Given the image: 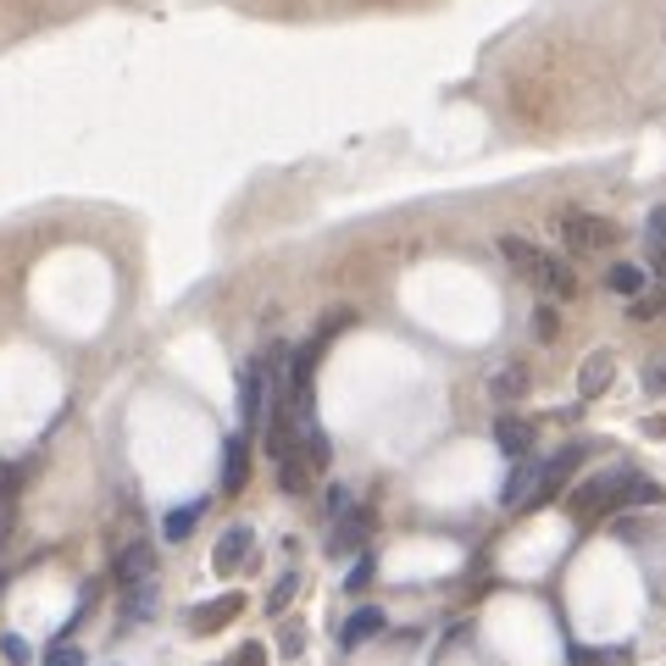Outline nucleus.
Wrapping results in <instances>:
<instances>
[{"mask_svg":"<svg viewBox=\"0 0 666 666\" xmlns=\"http://www.w3.org/2000/svg\"><path fill=\"white\" fill-rule=\"evenodd\" d=\"M523 383H528V372H523V367H512V372H500V378H494V389H500V394H517Z\"/></svg>","mask_w":666,"mask_h":666,"instance_id":"nucleus-26","label":"nucleus"},{"mask_svg":"<svg viewBox=\"0 0 666 666\" xmlns=\"http://www.w3.org/2000/svg\"><path fill=\"white\" fill-rule=\"evenodd\" d=\"M345 506H351V494H345V489H340V483H333V489H328V512H333V517H340V512H345Z\"/></svg>","mask_w":666,"mask_h":666,"instance_id":"nucleus-29","label":"nucleus"},{"mask_svg":"<svg viewBox=\"0 0 666 666\" xmlns=\"http://www.w3.org/2000/svg\"><path fill=\"white\" fill-rule=\"evenodd\" d=\"M533 289H544L550 300H572V295H577V267H572L566 256H550V250H544V262H539V278H533Z\"/></svg>","mask_w":666,"mask_h":666,"instance_id":"nucleus-8","label":"nucleus"},{"mask_svg":"<svg viewBox=\"0 0 666 666\" xmlns=\"http://www.w3.org/2000/svg\"><path fill=\"white\" fill-rule=\"evenodd\" d=\"M244 555H250V528H244V523H233V528L217 539V550H211V572H217V577H228L233 566H244Z\"/></svg>","mask_w":666,"mask_h":666,"instance_id":"nucleus-10","label":"nucleus"},{"mask_svg":"<svg viewBox=\"0 0 666 666\" xmlns=\"http://www.w3.org/2000/svg\"><path fill=\"white\" fill-rule=\"evenodd\" d=\"M250 483V434H228L222 439V494H239Z\"/></svg>","mask_w":666,"mask_h":666,"instance_id":"nucleus-7","label":"nucleus"},{"mask_svg":"<svg viewBox=\"0 0 666 666\" xmlns=\"http://www.w3.org/2000/svg\"><path fill=\"white\" fill-rule=\"evenodd\" d=\"M200 517H206V500H190V506H173V512H166V523H161V533L179 544V539H190V528H195Z\"/></svg>","mask_w":666,"mask_h":666,"instance_id":"nucleus-15","label":"nucleus"},{"mask_svg":"<svg viewBox=\"0 0 666 666\" xmlns=\"http://www.w3.org/2000/svg\"><path fill=\"white\" fill-rule=\"evenodd\" d=\"M156 611V583H134L128 600H123V628H139Z\"/></svg>","mask_w":666,"mask_h":666,"instance_id":"nucleus-17","label":"nucleus"},{"mask_svg":"<svg viewBox=\"0 0 666 666\" xmlns=\"http://www.w3.org/2000/svg\"><path fill=\"white\" fill-rule=\"evenodd\" d=\"M367 583H372V555L361 550V555H356V566H351V577H345V589H351V595H361Z\"/></svg>","mask_w":666,"mask_h":666,"instance_id":"nucleus-22","label":"nucleus"},{"mask_svg":"<svg viewBox=\"0 0 666 666\" xmlns=\"http://www.w3.org/2000/svg\"><path fill=\"white\" fill-rule=\"evenodd\" d=\"M494 439H500V450H506L512 461H528V450H533V423H523V416H500V423H494Z\"/></svg>","mask_w":666,"mask_h":666,"instance_id":"nucleus-14","label":"nucleus"},{"mask_svg":"<svg viewBox=\"0 0 666 666\" xmlns=\"http://www.w3.org/2000/svg\"><path fill=\"white\" fill-rule=\"evenodd\" d=\"M606 289L622 295V300H633V295L644 289V267H633V262H611V267H606Z\"/></svg>","mask_w":666,"mask_h":666,"instance_id":"nucleus-16","label":"nucleus"},{"mask_svg":"<svg viewBox=\"0 0 666 666\" xmlns=\"http://www.w3.org/2000/svg\"><path fill=\"white\" fill-rule=\"evenodd\" d=\"M628 483H633V467H606V472H595V478L572 483V494H566V517H572L577 528L606 523L611 512L628 506Z\"/></svg>","mask_w":666,"mask_h":666,"instance_id":"nucleus-1","label":"nucleus"},{"mask_svg":"<svg viewBox=\"0 0 666 666\" xmlns=\"http://www.w3.org/2000/svg\"><path fill=\"white\" fill-rule=\"evenodd\" d=\"M650 244H655V250H666V206H655V211H650Z\"/></svg>","mask_w":666,"mask_h":666,"instance_id":"nucleus-25","label":"nucleus"},{"mask_svg":"<svg viewBox=\"0 0 666 666\" xmlns=\"http://www.w3.org/2000/svg\"><path fill=\"white\" fill-rule=\"evenodd\" d=\"M555 228H561V244H566V256H600V250H611L617 239H622V228L611 222V217H595V211H561L555 217Z\"/></svg>","mask_w":666,"mask_h":666,"instance_id":"nucleus-2","label":"nucleus"},{"mask_svg":"<svg viewBox=\"0 0 666 666\" xmlns=\"http://www.w3.org/2000/svg\"><path fill=\"white\" fill-rule=\"evenodd\" d=\"M239 611H244V595H239V589H228V595H217V600L195 606V611H190V628H195V633H217V628H228Z\"/></svg>","mask_w":666,"mask_h":666,"instance_id":"nucleus-9","label":"nucleus"},{"mask_svg":"<svg viewBox=\"0 0 666 666\" xmlns=\"http://www.w3.org/2000/svg\"><path fill=\"white\" fill-rule=\"evenodd\" d=\"M528 489H533V467H512V478H506V489H500V500H506V506H523L528 500Z\"/></svg>","mask_w":666,"mask_h":666,"instance_id":"nucleus-18","label":"nucleus"},{"mask_svg":"<svg viewBox=\"0 0 666 666\" xmlns=\"http://www.w3.org/2000/svg\"><path fill=\"white\" fill-rule=\"evenodd\" d=\"M295 589H300V577H295V572H284V577H278V589H273V595H267V611H273V617H278V611H284V606H289V600H295Z\"/></svg>","mask_w":666,"mask_h":666,"instance_id":"nucleus-20","label":"nucleus"},{"mask_svg":"<svg viewBox=\"0 0 666 666\" xmlns=\"http://www.w3.org/2000/svg\"><path fill=\"white\" fill-rule=\"evenodd\" d=\"M644 389H650V394H666V361H655V367L644 372Z\"/></svg>","mask_w":666,"mask_h":666,"instance_id":"nucleus-27","label":"nucleus"},{"mask_svg":"<svg viewBox=\"0 0 666 666\" xmlns=\"http://www.w3.org/2000/svg\"><path fill=\"white\" fill-rule=\"evenodd\" d=\"M533 333H539V340H555V306H539L533 311Z\"/></svg>","mask_w":666,"mask_h":666,"instance_id":"nucleus-24","label":"nucleus"},{"mask_svg":"<svg viewBox=\"0 0 666 666\" xmlns=\"http://www.w3.org/2000/svg\"><path fill=\"white\" fill-rule=\"evenodd\" d=\"M500 256H506V262L533 284V278H539V262H544V250H539L533 239H523V233H506V239H500Z\"/></svg>","mask_w":666,"mask_h":666,"instance_id":"nucleus-13","label":"nucleus"},{"mask_svg":"<svg viewBox=\"0 0 666 666\" xmlns=\"http://www.w3.org/2000/svg\"><path fill=\"white\" fill-rule=\"evenodd\" d=\"M0 650H7V661H12V666H28V661H34V650H28V639H23V633H0Z\"/></svg>","mask_w":666,"mask_h":666,"instance_id":"nucleus-21","label":"nucleus"},{"mask_svg":"<svg viewBox=\"0 0 666 666\" xmlns=\"http://www.w3.org/2000/svg\"><path fill=\"white\" fill-rule=\"evenodd\" d=\"M583 461V445H561L539 472H533V489H528V500H533V506H544V500H555L561 489H566V478H572V467Z\"/></svg>","mask_w":666,"mask_h":666,"instance_id":"nucleus-3","label":"nucleus"},{"mask_svg":"<svg viewBox=\"0 0 666 666\" xmlns=\"http://www.w3.org/2000/svg\"><path fill=\"white\" fill-rule=\"evenodd\" d=\"M367 539H372V506H345L340 528H333V539H328V550L351 555V550H367Z\"/></svg>","mask_w":666,"mask_h":666,"instance_id":"nucleus-4","label":"nucleus"},{"mask_svg":"<svg viewBox=\"0 0 666 666\" xmlns=\"http://www.w3.org/2000/svg\"><path fill=\"white\" fill-rule=\"evenodd\" d=\"M112 577L123 583V589H134V583H150V577H156V544H145V539L123 544L117 561H112Z\"/></svg>","mask_w":666,"mask_h":666,"instance_id":"nucleus-5","label":"nucleus"},{"mask_svg":"<svg viewBox=\"0 0 666 666\" xmlns=\"http://www.w3.org/2000/svg\"><path fill=\"white\" fill-rule=\"evenodd\" d=\"M383 633V611L378 606H356L351 617H345V628H340V644L345 650H361L367 639H378Z\"/></svg>","mask_w":666,"mask_h":666,"instance_id":"nucleus-12","label":"nucleus"},{"mask_svg":"<svg viewBox=\"0 0 666 666\" xmlns=\"http://www.w3.org/2000/svg\"><path fill=\"white\" fill-rule=\"evenodd\" d=\"M262 661H267V650H262L256 639H250V644H239V655H233V661H222V666H262Z\"/></svg>","mask_w":666,"mask_h":666,"instance_id":"nucleus-23","label":"nucleus"},{"mask_svg":"<svg viewBox=\"0 0 666 666\" xmlns=\"http://www.w3.org/2000/svg\"><path fill=\"white\" fill-rule=\"evenodd\" d=\"M262 405H267V378H262V361H250L239 372V423H244V434L262 423Z\"/></svg>","mask_w":666,"mask_h":666,"instance_id":"nucleus-6","label":"nucleus"},{"mask_svg":"<svg viewBox=\"0 0 666 666\" xmlns=\"http://www.w3.org/2000/svg\"><path fill=\"white\" fill-rule=\"evenodd\" d=\"M45 666H83V650H78L72 639H61V644L45 650Z\"/></svg>","mask_w":666,"mask_h":666,"instance_id":"nucleus-19","label":"nucleus"},{"mask_svg":"<svg viewBox=\"0 0 666 666\" xmlns=\"http://www.w3.org/2000/svg\"><path fill=\"white\" fill-rule=\"evenodd\" d=\"M611 372H617V356L611 351H595L589 361H583V372H577V400H600L606 383H611Z\"/></svg>","mask_w":666,"mask_h":666,"instance_id":"nucleus-11","label":"nucleus"},{"mask_svg":"<svg viewBox=\"0 0 666 666\" xmlns=\"http://www.w3.org/2000/svg\"><path fill=\"white\" fill-rule=\"evenodd\" d=\"M300 644H306V633H300V622H289L284 628V655H300Z\"/></svg>","mask_w":666,"mask_h":666,"instance_id":"nucleus-28","label":"nucleus"}]
</instances>
